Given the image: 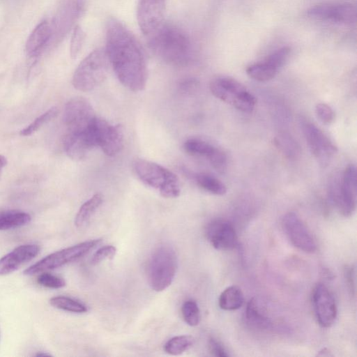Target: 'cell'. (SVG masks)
<instances>
[{
    "mask_svg": "<svg viewBox=\"0 0 357 357\" xmlns=\"http://www.w3.org/2000/svg\"><path fill=\"white\" fill-rule=\"evenodd\" d=\"M105 51L119 82L130 91L144 90L147 68L143 49L130 30L115 17L106 23Z\"/></svg>",
    "mask_w": 357,
    "mask_h": 357,
    "instance_id": "obj_1",
    "label": "cell"
},
{
    "mask_svg": "<svg viewBox=\"0 0 357 357\" xmlns=\"http://www.w3.org/2000/svg\"><path fill=\"white\" fill-rule=\"evenodd\" d=\"M148 38L151 50L166 63L183 66L191 60L190 39L179 27L164 23Z\"/></svg>",
    "mask_w": 357,
    "mask_h": 357,
    "instance_id": "obj_2",
    "label": "cell"
},
{
    "mask_svg": "<svg viewBox=\"0 0 357 357\" xmlns=\"http://www.w3.org/2000/svg\"><path fill=\"white\" fill-rule=\"evenodd\" d=\"M133 168L137 177L146 185L159 190L165 198H176L181 192L177 176L156 162L142 158L133 162Z\"/></svg>",
    "mask_w": 357,
    "mask_h": 357,
    "instance_id": "obj_3",
    "label": "cell"
},
{
    "mask_svg": "<svg viewBox=\"0 0 357 357\" xmlns=\"http://www.w3.org/2000/svg\"><path fill=\"white\" fill-rule=\"evenodd\" d=\"M177 264L175 250L169 245H160L154 250L146 268L148 281L153 290L162 291L171 285Z\"/></svg>",
    "mask_w": 357,
    "mask_h": 357,
    "instance_id": "obj_4",
    "label": "cell"
},
{
    "mask_svg": "<svg viewBox=\"0 0 357 357\" xmlns=\"http://www.w3.org/2000/svg\"><path fill=\"white\" fill-rule=\"evenodd\" d=\"M109 66L105 50H93L75 69L72 79L74 88L80 91L93 90L106 79Z\"/></svg>",
    "mask_w": 357,
    "mask_h": 357,
    "instance_id": "obj_5",
    "label": "cell"
},
{
    "mask_svg": "<svg viewBox=\"0 0 357 357\" xmlns=\"http://www.w3.org/2000/svg\"><path fill=\"white\" fill-rule=\"evenodd\" d=\"M211 93L237 109L250 113L256 105L255 97L236 79L227 76L214 78L210 83Z\"/></svg>",
    "mask_w": 357,
    "mask_h": 357,
    "instance_id": "obj_6",
    "label": "cell"
},
{
    "mask_svg": "<svg viewBox=\"0 0 357 357\" xmlns=\"http://www.w3.org/2000/svg\"><path fill=\"white\" fill-rule=\"evenodd\" d=\"M101 241L100 238L90 240L56 251L30 266L24 271V274L33 275L63 266L82 257Z\"/></svg>",
    "mask_w": 357,
    "mask_h": 357,
    "instance_id": "obj_7",
    "label": "cell"
},
{
    "mask_svg": "<svg viewBox=\"0 0 357 357\" xmlns=\"http://www.w3.org/2000/svg\"><path fill=\"white\" fill-rule=\"evenodd\" d=\"M356 168L348 165L342 178L331 183L330 197L340 213L345 217L351 216L356 206Z\"/></svg>",
    "mask_w": 357,
    "mask_h": 357,
    "instance_id": "obj_8",
    "label": "cell"
},
{
    "mask_svg": "<svg viewBox=\"0 0 357 357\" xmlns=\"http://www.w3.org/2000/svg\"><path fill=\"white\" fill-rule=\"evenodd\" d=\"M90 131L96 147H100L108 156L119 153L123 146V128L121 124L112 125L106 120L96 117Z\"/></svg>",
    "mask_w": 357,
    "mask_h": 357,
    "instance_id": "obj_9",
    "label": "cell"
},
{
    "mask_svg": "<svg viewBox=\"0 0 357 357\" xmlns=\"http://www.w3.org/2000/svg\"><path fill=\"white\" fill-rule=\"evenodd\" d=\"M307 14L315 20L351 26L356 22L357 10L350 2H333L311 7Z\"/></svg>",
    "mask_w": 357,
    "mask_h": 357,
    "instance_id": "obj_10",
    "label": "cell"
},
{
    "mask_svg": "<svg viewBox=\"0 0 357 357\" xmlns=\"http://www.w3.org/2000/svg\"><path fill=\"white\" fill-rule=\"evenodd\" d=\"M301 125L310 152L321 167L327 166L337 153V146L312 123L302 120Z\"/></svg>",
    "mask_w": 357,
    "mask_h": 357,
    "instance_id": "obj_11",
    "label": "cell"
},
{
    "mask_svg": "<svg viewBox=\"0 0 357 357\" xmlns=\"http://www.w3.org/2000/svg\"><path fill=\"white\" fill-rule=\"evenodd\" d=\"M96 117L90 102L82 97L73 98L65 105L63 120L67 131L86 130Z\"/></svg>",
    "mask_w": 357,
    "mask_h": 357,
    "instance_id": "obj_12",
    "label": "cell"
},
{
    "mask_svg": "<svg viewBox=\"0 0 357 357\" xmlns=\"http://www.w3.org/2000/svg\"><path fill=\"white\" fill-rule=\"evenodd\" d=\"M167 0H139L137 19L142 32L147 37L158 30L165 22Z\"/></svg>",
    "mask_w": 357,
    "mask_h": 357,
    "instance_id": "obj_13",
    "label": "cell"
},
{
    "mask_svg": "<svg viewBox=\"0 0 357 357\" xmlns=\"http://www.w3.org/2000/svg\"><path fill=\"white\" fill-rule=\"evenodd\" d=\"M282 225L287 237L294 246L307 253L316 250L317 245L312 234L296 213L289 212L285 214Z\"/></svg>",
    "mask_w": 357,
    "mask_h": 357,
    "instance_id": "obj_14",
    "label": "cell"
},
{
    "mask_svg": "<svg viewBox=\"0 0 357 357\" xmlns=\"http://www.w3.org/2000/svg\"><path fill=\"white\" fill-rule=\"evenodd\" d=\"M312 303L318 324L324 328L331 327L337 318V305L332 292L323 283L313 289Z\"/></svg>",
    "mask_w": 357,
    "mask_h": 357,
    "instance_id": "obj_15",
    "label": "cell"
},
{
    "mask_svg": "<svg viewBox=\"0 0 357 357\" xmlns=\"http://www.w3.org/2000/svg\"><path fill=\"white\" fill-rule=\"evenodd\" d=\"M206 235L212 246L219 250H232L238 243L234 227L225 220L218 219L208 223Z\"/></svg>",
    "mask_w": 357,
    "mask_h": 357,
    "instance_id": "obj_16",
    "label": "cell"
},
{
    "mask_svg": "<svg viewBox=\"0 0 357 357\" xmlns=\"http://www.w3.org/2000/svg\"><path fill=\"white\" fill-rule=\"evenodd\" d=\"M90 127L84 131H67L63 139V149L72 160L84 159L89 151L96 147Z\"/></svg>",
    "mask_w": 357,
    "mask_h": 357,
    "instance_id": "obj_17",
    "label": "cell"
},
{
    "mask_svg": "<svg viewBox=\"0 0 357 357\" xmlns=\"http://www.w3.org/2000/svg\"><path fill=\"white\" fill-rule=\"evenodd\" d=\"M39 252L40 247L36 244H24L15 248L0 259V275L15 271Z\"/></svg>",
    "mask_w": 357,
    "mask_h": 357,
    "instance_id": "obj_18",
    "label": "cell"
},
{
    "mask_svg": "<svg viewBox=\"0 0 357 357\" xmlns=\"http://www.w3.org/2000/svg\"><path fill=\"white\" fill-rule=\"evenodd\" d=\"M86 0H65L57 18V25L61 34H65L79 17L84 10Z\"/></svg>",
    "mask_w": 357,
    "mask_h": 357,
    "instance_id": "obj_19",
    "label": "cell"
},
{
    "mask_svg": "<svg viewBox=\"0 0 357 357\" xmlns=\"http://www.w3.org/2000/svg\"><path fill=\"white\" fill-rule=\"evenodd\" d=\"M52 34V27L47 21L38 24L29 36L25 46L29 56H38L49 41Z\"/></svg>",
    "mask_w": 357,
    "mask_h": 357,
    "instance_id": "obj_20",
    "label": "cell"
},
{
    "mask_svg": "<svg viewBox=\"0 0 357 357\" xmlns=\"http://www.w3.org/2000/svg\"><path fill=\"white\" fill-rule=\"evenodd\" d=\"M103 196L100 193L93 195L90 199L86 201L79 208L75 218V225L77 228L82 229L87 226L89 221L102 205Z\"/></svg>",
    "mask_w": 357,
    "mask_h": 357,
    "instance_id": "obj_21",
    "label": "cell"
},
{
    "mask_svg": "<svg viewBox=\"0 0 357 357\" xmlns=\"http://www.w3.org/2000/svg\"><path fill=\"white\" fill-rule=\"evenodd\" d=\"M245 312L246 321L251 326L259 329H268L271 327L270 318L261 311L257 300H250Z\"/></svg>",
    "mask_w": 357,
    "mask_h": 357,
    "instance_id": "obj_22",
    "label": "cell"
},
{
    "mask_svg": "<svg viewBox=\"0 0 357 357\" xmlns=\"http://www.w3.org/2000/svg\"><path fill=\"white\" fill-rule=\"evenodd\" d=\"M31 215L24 211L8 210L0 211V230H7L29 224Z\"/></svg>",
    "mask_w": 357,
    "mask_h": 357,
    "instance_id": "obj_23",
    "label": "cell"
},
{
    "mask_svg": "<svg viewBox=\"0 0 357 357\" xmlns=\"http://www.w3.org/2000/svg\"><path fill=\"white\" fill-rule=\"evenodd\" d=\"M244 297L241 289L237 286L227 287L220 295L219 306L224 310H236L243 304Z\"/></svg>",
    "mask_w": 357,
    "mask_h": 357,
    "instance_id": "obj_24",
    "label": "cell"
},
{
    "mask_svg": "<svg viewBox=\"0 0 357 357\" xmlns=\"http://www.w3.org/2000/svg\"><path fill=\"white\" fill-rule=\"evenodd\" d=\"M196 183L204 190L215 195H223L227 192L226 185L216 177L207 173H197L193 176Z\"/></svg>",
    "mask_w": 357,
    "mask_h": 357,
    "instance_id": "obj_25",
    "label": "cell"
},
{
    "mask_svg": "<svg viewBox=\"0 0 357 357\" xmlns=\"http://www.w3.org/2000/svg\"><path fill=\"white\" fill-rule=\"evenodd\" d=\"M248 75L252 79L266 82L272 79L278 73V70L266 61L249 66L246 69Z\"/></svg>",
    "mask_w": 357,
    "mask_h": 357,
    "instance_id": "obj_26",
    "label": "cell"
},
{
    "mask_svg": "<svg viewBox=\"0 0 357 357\" xmlns=\"http://www.w3.org/2000/svg\"><path fill=\"white\" fill-rule=\"evenodd\" d=\"M216 147L204 140L197 138L187 139L183 144V149L192 155L208 158L214 152Z\"/></svg>",
    "mask_w": 357,
    "mask_h": 357,
    "instance_id": "obj_27",
    "label": "cell"
},
{
    "mask_svg": "<svg viewBox=\"0 0 357 357\" xmlns=\"http://www.w3.org/2000/svg\"><path fill=\"white\" fill-rule=\"evenodd\" d=\"M194 342L193 337L190 335H177L169 339L164 344V351L170 355H180L189 349L193 345Z\"/></svg>",
    "mask_w": 357,
    "mask_h": 357,
    "instance_id": "obj_28",
    "label": "cell"
},
{
    "mask_svg": "<svg viewBox=\"0 0 357 357\" xmlns=\"http://www.w3.org/2000/svg\"><path fill=\"white\" fill-rule=\"evenodd\" d=\"M275 144L279 150L289 159H296L300 154V147L289 135L282 133L275 139Z\"/></svg>",
    "mask_w": 357,
    "mask_h": 357,
    "instance_id": "obj_29",
    "label": "cell"
},
{
    "mask_svg": "<svg viewBox=\"0 0 357 357\" xmlns=\"http://www.w3.org/2000/svg\"><path fill=\"white\" fill-rule=\"evenodd\" d=\"M50 303L53 307L74 313H84L87 307L83 303L67 296H54L50 300Z\"/></svg>",
    "mask_w": 357,
    "mask_h": 357,
    "instance_id": "obj_30",
    "label": "cell"
},
{
    "mask_svg": "<svg viewBox=\"0 0 357 357\" xmlns=\"http://www.w3.org/2000/svg\"><path fill=\"white\" fill-rule=\"evenodd\" d=\"M58 109L56 107H52L38 116L29 126L21 130V136H29L39 130L44 124L48 123L58 114Z\"/></svg>",
    "mask_w": 357,
    "mask_h": 357,
    "instance_id": "obj_31",
    "label": "cell"
},
{
    "mask_svg": "<svg viewBox=\"0 0 357 357\" xmlns=\"http://www.w3.org/2000/svg\"><path fill=\"white\" fill-rule=\"evenodd\" d=\"M181 314L185 322L190 326H196L199 324L201 315L197 302L190 299L185 301L181 307Z\"/></svg>",
    "mask_w": 357,
    "mask_h": 357,
    "instance_id": "obj_32",
    "label": "cell"
},
{
    "mask_svg": "<svg viewBox=\"0 0 357 357\" xmlns=\"http://www.w3.org/2000/svg\"><path fill=\"white\" fill-rule=\"evenodd\" d=\"M290 52L289 47H282L271 54L264 61L278 70L287 61Z\"/></svg>",
    "mask_w": 357,
    "mask_h": 357,
    "instance_id": "obj_33",
    "label": "cell"
},
{
    "mask_svg": "<svg viewBox=\"0 0 357 357\" xmlns=\"http://www.w3.org/2000/svg\"><path fill=\"white\" fill-rule=\"evenodd\" d=\"M85 38L82 29L77 25L74 27L70 40V53L72 58H76L82 50Z\"/></svg>",
    "mask_w": 357,
    "mask_h": 357,
    "instance_id": "obj_34",
    "label": "cell"
},
{
    "mask_svg": "<svg viewBox=\"0 0 357 357\" xmlns=\"http://www.w3.org/2000/svg\"><path fill=\"white\" fill-rule=\"evenodd\" d=\"M211 166L219 173H224L227 167V158L221 149L216 148L214 152L208 158Z\"/></svg>",
    "mask_w": 357,
    "mask_h": 357,
    "instance_id": "obj_35",
    "label": "cell"
},
{
    "mask_svg": "<svg viewBox=\"0 0 357 357\" xmlns=\"http://www.w3.org/2000/svg\"><path fill=\"white\" fill-rule=\"evenodd\" d=\"M37 282L41 286L51 289H59L66 285V282L63 278L48 273L40 274Z\"/></svg>",
    "mask_w": 357,
    "mask_h": 357,
    "instance_id": "obj_36",
    "label": "cell"
},
{
    "mask_svg": "<svg viewBox=\"0 0 357 357\" xmlns=\"http://www.w3.org/2000/svg\"><path fill=\"white\" fill-rule=\"evenodd\" d=\"M116 252V247L113 245H105L99 248L92 256L91 264L96 265L103 260L112 259Z\"/></svg>",
    "mask_w": 357,
    "mask_h": 357,
    "instance_id": "obj_37",
    "label": "cell"
},
{
    "mask_svg": "<svg viewBox=\"0 0 357 357\" xmlns=\"http://www.w3.org/2000/svg\"><path fill=\"white\" fill-rule=\"evenodd\" d=\"M315 112L324 123L330 124L335 120V114L333 109L326 103H318L315 107Z\"/></svg>",
    "mask_w": 357,
    "mask_h": 357,
    "instance_id": "obj_38",
    "label": "cell"
},
{
    "mask_svg": "<svg viewBox=\"0 0 357 357\" xmlns=\"http://www.w3.org/2000/svg\"><path fill=\"white\" fill-rule=\"evenodd\" d=\"M208 347L212 355L219 357H227V353L223 345L214 338H211L208 342Z\"/></svg>",
    "mask_w": 357,
    "mask_h": 357,
    "instance_id": "obj_39",
    "label": "cell"
},
{
    "mask_svg": "<svg viewBox=\"0 0 357 357\" xmlns=\"http://www.w3.org/2000/svg\"><path fill=\"white\" fill-rule=\"evenodd\" d=\"M348 287L351 291H355V268L352 266H346L344 272Z\"/></svg>",
    "mask_w": 357,
    "mask_h": 357,
    "instance_id": "obj_40",
    "label": "cell"
},
{
    "mask_svg": "<svg viewBox=\"0 0 357 357\" xmlns=\"http://www.w3.org/2000/svg\"><path fill=\"white\" fill-rule=\"evenodd\" d=\"M7 159L5 156L0 155V178L2 174L3 169L7 165Z\"/></svg>",
    "mask_w": 357,
    "mask_h": 357,
    "instance_id": "obj_41",
    "label": "cell"
},
{
    "mask_svg": "<svg viewBox=\"0 0 357 357\" xmlns=\"http://www.w3.org/2000/svg\"><path fill=\"white\" fill-rule=\"evenodd\" d=\"M319 356H333L330 354L329 351H328L326 348L323 349L319 353L317 354Z\"/></svg>",
    "mask_w": 357,
    "mask_h": 357,
    "instance_id": "obj_42",
    "label": "cell"
},
{
    "mask_svg": "<svg viewBox=\"0 0 357 357\" xmlns=\"http://www.w3.org/2000/svg\"><path fill=\"white\" fill-rule=\"evenodd\" d=\"M37 356H50V354H41V353H38L37 355Z\"/></svg>",
    "mask_w": 357,
    "mask_h": 357,
    "instance_id": "obj_43",
    "label": "cell"
}]
</instances>
